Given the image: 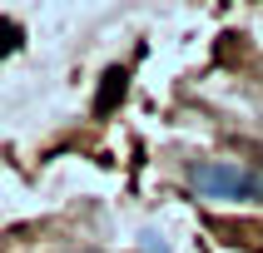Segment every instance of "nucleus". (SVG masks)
<instances>
[{
	"label": "nucleus",
	"instance_id": "20e7f679",
	"mask_svg": "<svg viewBox=\"0 0 263 253\" xmlns=\"http://www.w3.org/2000/svg\"><path fill=\"white\" fill-rule=\"evenodd\" d=\"M249 154H253V159H258V164H263V144H249Z\"/></svg>",
	"mask_w": 263,
	"mask_h": 253
},
{
	"label": "nucleus",
	"instance_id": "7ed1b4c3",
	"mask_svg": "<svg viewBox=\"0 0 263 253\" xmlns=\"http://www.w3.org/2000/svg\"><path fill=\"white\" fill-rule=\"evenodd\" d=\"M10 50H20V25L15 20H0V55H10Z\"/></svg>",
	"mask_w": 263,
	"mask_h": 253
},
{
	"label": "nucleus",
	"instance_id": "f03ea898",
	"mask_svg": "<svg viewBox=\"0 0 263 253\" xmlns=\"http://www.w3.org/2000/svg\"><path fill=\"white\" fill-rule=\"evenodd\" d=\"M124 94H129V70H124V65H109V70L100 74V94H95V114H115L119 104H124Z\"/></svg>",
	"mask_w": 263,
	"mask_h": 253
},
{
	"label": "nucleus",
	"instance_id": "f257e3e1",
	"mask_svg": "<svg viewBox=\"0 0 263 253\" xmlns=\"http://www.w3.org/2000/svg\"><path fill=\"white\" fill-rule=\"evenodd\" d=\"M189 184L204 199H263V179L258 174H243L223 159H194L189 164Z\"/></svg>",
	"mask_w": 263,
	"mask_h": 253
}]
</instances>
